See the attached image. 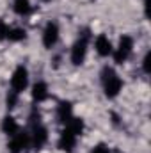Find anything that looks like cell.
I'll list each match as a JSON object with an SVG mask.
<instances>
[{
  "label": "cell",
  "instance_id": "5b68a950",
  "mask_svg": "<svg viewBox=\"0 0 151 153\" xmlns=\"http://www.w3.org/2000/svg\"><path fill=\"white\" fill-rule=\"evenodd\" d=\"M27 87H29V70L23 64H20L14 68L11 75V91H14L16 94H21Z\"/></svg>",
  "mask_w": 151,
  "mask_h": 153
},
{
  "label": "cell",
  "instance_id": "52a82bcc",
  "mask_svg": "<svg viewBox=\"0 0 151 153\" xmlns=\"http://www.w3.org/2000/svg\"><path fill=\"white\" fill-rule=\"evenodd\" d=\"M7 148H9L11 153H21L27 148H30V135H29V132H23V130L16 132L13 137H9Z\"/></svg>",
  "mask_w": 151,
  "mask_h": 153
},
{
  "label": "cell",
  "instance_id": "3957f363",
  "mask_svg": "<svg viewBox=\"0 0 151 153\" xmlns=\"http://www.w3.org/2000/svg\"><path fill=\"white\" fill-rule=\"evenodd\" d=\"M34 121H32V130L29 132V135H30V146L34 148V150H41L46 143H48V128L39 121V117L36 119L34 114L30 116Z\"/></svg>",
  "mask_w": 151,
  "mask_h": 153
},
{
  "label": "cell",
  "instance_id": "e0dca14e",
  "mask_svg": "<svg viewBox=\"0 0 151 153\" xmlns=\"http://www.w3.org/2000/svg\"><path fill=\"white\" fill-rule=\"evenodd\" d=\"M150 59H151V53H150V52H146V53H144V57H142V70H144V73H146V75L150 73Z\"/></svg>",
  "mask_w": 151,
  "mask_h": 153
},
{
  "label": "cell",
  "instance_id": "277c9868",
  "mask_svg": "<svg viewBox=\"0 0 151 153\" xmlns=\"http://www.w3.org/2000/svg\"><path fill=\"white\" fill-rule=\"evenodd\" d=\"M133 45H135V43H133V38H132V36H128V34L121 36L117 46H114V52H112L114 62H115V64H123V62L132 55Z\"/></svg>",
  "mask_w": 151,
  "mask_h": 153
},
{
  "label": "cell",
  "instance_id": "6da1fadb",
  "mask_svg": "<svg viewBox=\"0 0 151 153\" xmlns=\"http://www.w3.org/2000/svg\"><path fill=\"white\" fill-rule=\"evenodd\" d=\"M101 85H103V91H105V96L107 98H115L121 91H123V80L121 76L115 73V70L110 66H105L101 70Z\"/></svg>",
  "mask_w": 151,
  "mask_h": 153
},
{
  "label": "cell",
  "instance_id": "8992f818",
  "mask_svg": "<svg viewBox=\"0 0 151 153\" xmlns=\"http://www.w3.org/2000/svg\"><path fill=\"white\" fill-rule=\"evenodd\" d=\"M59 34H61V29H59V23L57 22H48L43 29V36H41V41H43V46L46 50H52L57 41H59Z\"/></svg>",
  "mask_w": 151,
  "mask_h": 153
},
{
  "label": "cell",
  "instance_id": "30bf717a",
  "mask_svg": "<svg viewBox=\"0 0 151 153\" xmlns=\"http://www.w3.org/2000/svg\"><path fill=\"white\" fill-rule=\"evenodd\" d=\"M0 130H2L7 137H13L16 132H20V125H18V121H16L13 116H5V117L2 119Z\"/></svg>",
  "mask_w": 151,
  "mask_h": 153
},
{
  "label": "cell",
  "instance_id": "7c38bea8",
  "mask_svg": "<svg viewBox=\"0 0 151 153\" xmlns=\"http://www.w3.org/2000/svg\"><path fill=\"white\" fill-rule=\"evenodd\" d=\"M46 98H48V85H46V82L39 80V82H36V84L32 85V100H34L36 103H41V102H44Z\"/></svg>",
  "mask_w": 151,
  "mask_h": 153
},
{
  "label": "cell",
  "instance_id": "4fadbf2b",
  "mask_svg": "<svg viewBox=\"0 0 151 153\" xmlns=\"http://www.w3.org/2000/svg\"><path fill=\"white\" fill-rule=\"evenodd\" d=\"M13 11H14L18 16H27V14L32 11L30 0H13Z\"/></svg>",
  "mask_w": 151,
  "mask_h": 153
},
{
  "label": "cell",
  "instance_id": "2e32d148",
  "mask_svg": "<svg viewBox=\"0 0 151 153\" xmlns=\"http://www.w3.org/2000/svg\"><path fill=\"white\" fill-rule=\"evenodd\" d=\"M91 153H110V150H109V146H107V144L100 143V144L93 146V150H91Z\"/></svg>",
  "mask_w": 151,
  "mask_h": 153
},
{
  "label": "cell",
  "instance_id": "9c48e42d",
  "mask_svg": "<svg viewBox=\"0 0 151 153\" xmlns=\"http://www.w3.org/2000/svg\"><path fill=\"white\" fill-rule=\"evenodd\" d=\"M94 50H96V53L100 57H109V55H112V52H114V45H112V41L109 39V36L100 34L94 39Z\"/></svg>",
  "mask_w": 151,
  "mask_h": 153
},
{
  "label": "cell",
  "instance_id": "ac0fdd59",
  "mask_svg": "<svg viewBox=\"0 0 151 153\" xmlns=\"http://www.w3.org/2000/svg\"><path fill=\"white\" fill-rule=\"evenodd\" d=\"M43 2H52V0H43Z\"/></svg>",
  "mask_w": 151,
  "mask_h": 153
},
{
  "label": "cell",
  "instance_id": "ba28073f",
  "mask_svg": "<svg viewBox=\"0 0 151 153\" xmlns=\"http://www.w3.org/2000/svg\"><path fill=\"white\" fill-rule=\"evenodd\" d=\"M76 141H78V135H76L73 130H70L68 126H64V130L61 132L59 135V141H57V148L61 152H66V153H73L76 146Z\"/></svg>",
  "mask_w": 151,
  "mask_h": 153
},
{
  "label": "cell",
  "instance_id": "7a4b0ae2",
  "mask_svg": "<svg viewBox=\"0 0 151 153\" xmlns=\"http://www.w3.org/2000/svg\"><path fill=\"white\" fill-rule=\"evenodd\" d=\"M89 39H91L89 30H84V32L78 36V39L73 43L71 52H70V61L73 62V66H82V64L85 62L87 48H89Z\"/></svg>",
  "mask_w": 151,
  "mask_h": 153
},
{
  "label": "cell",
  "instance_id": "8fae6325",
  "mask_svg": "<svg viewBox=\"0 0 151 153\" xmlns=\"http://www.w3.org/2000/svg\"><path fill=\"white\" fill-rule=\"evenodd\" d=\"M71 117H73V105L70 102H61L57 105V119L62 125H66Z\"/></svg>",
  "mask_w": 151,
  "mask_h": 153
},
{
  "label": "cell",
  "instance_id": "5bb4252c",
  "mask_svg": "<svg viewBox=\"0 0 151 153\" xmlns=\"http://www.w3.org/2000/svg\"><path fill=\"white\" fill-rule=\"evenodd\" d=\"M27 38V32H25V29H18V27H11L9 29V32H7V41H13V43H18V41H23V39Z\"/></svg>",
  "mask_w": 151,
  "mask_h": 153
},
{
  "label": "cell",
  "instance_id": "9a60e30c",
  "mask_svg": "<svg viewBox=\"0 0 151 153\" xmlns=\"http://www.w3.org/2000/svg\"><path fill=\"white\" fill-rule=\"evenodd\" d=\"M18 98H20V94H16L14 91H9V93H7V98H5L7 109H14L16 103H18Z\"/></svg>",
  "mask_w": 151,
  "mask_h": 153
}]
</instances>
